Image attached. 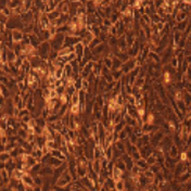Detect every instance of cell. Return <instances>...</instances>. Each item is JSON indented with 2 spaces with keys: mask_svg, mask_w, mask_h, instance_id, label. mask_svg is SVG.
<instances>
[{
  "mask_svg": "<svg viewBox=\"0 0 191 191\" xmlns=\"http://www.w3.org/2000/svg\"><path fill=\"white\" fill-rule=\"evenodd\" d=\"M54 77H55V79H62L64 77V69L63 67H59L55 70L54 72Z\"/></svg>",
  "mask_w": 191,
  "mask_h": 191,
  "instance_id": "36",
  "label": "cell"
},
{
  "mask_svg": "<svg viewBox=\"0 0 191 191\" xmlns=\"http://www.w3.org/2000/svg\"><path fill=\"white\" fill-rule=\"evenodd\" d=\"M118 134H120V140L121 141H125L127 138H129V136H128V134L126 133L125 129H123V130H122L121 133H118Z\"/></svg>",
  "mask_w": 191,
  "mask_h": 191,
  "instance_id": "44",
  "label": "cell"
},
{
  "mask_svg": "<svg viewBox=\"0 0 191 191\" xmlns=\"http://www.w3.org/2000/svg\"><path fill=\"white\" fill-rule=\"evenodd\" d=\"M123 176H124V172L123 171H121V169L118 168V167H116V166H114V168H113V172H112V178L114 179L115 182H117V180H120V179L123 178Z\"/></svg>",
  "mask_w": 191,
  "mask_h": 191,
  "instance_id": "17",
  "label": "cell"
},
{
  "mask_svg": "<svg viewBox=\"0 0 191 191\" xmlns=\"http://www.w3.org/2000/svg\"><path fill=\"white\" fill-rule=\"evenodd\" d=\"M126 122L125 121H122L121 123H118V124H116L115 125V127H114V131H116V133H121L123 129L125 128V126H126Z\"/></svg>",
  "mask_w": 191,
  "mask_h": 191,
  "instance_id": "40",
  "label": "cell"
},
{
  "mask_svg": "<svg viewBox=\"0 0 191 191\" xmlns=\"http://www.w3.org/2000/svg\"><path fill=\"white\" fill-rule=\"evenodd\" d=\"M27 125H28V128H35L36 126H37V120L33 117L32 120L28 122V124Z\"/></svg>",
  "mask_w": 191,
  "mask_h": 191,
  "instance_id": "47",
  "label": "cell"
},
{
  "mask_svg": "<svg viewBox=\"0 0 191 191\" xmlns=\"http://www.w3.org/2000/svg\"><path fill=\"white\" fill-rule=\"evenodd\" d=\"M1 191H14L10 186H2V188H1Z\"/></svg>",
  "mask_w": 191,
  "mask_h": 191,
  "instance_id": "55",
  "label": "cell"
},
{
  "mask_svg": "<svg viewBox=\"0 0 191 191\" xmlns=\"http://www.w3.org/2000/svg\"><path fill=\"white\" fill-rule=\"evenodd\" d=\"M24 37H25V34L23 31H20V29H13L12 31V40L14 44L22 42Z\"/></svg>",
  "mask_w": 191,
  "mask_h": 191,
  "instance_id": "9",
  "label": "cell"
},
{
  "mask_svg": "<svg viewBox=\"0 0 191 191\" xmlns=\"http://www.w3.org/2000/svg\"><path fill=\"white\" fill-rule=\"evenodd\" d=\"M54 168H52L51 166L49 165H42L40 172H39L38 175L42 176V177H46V176H52L53 175Z\"/></svg>",
  "mask_w": 191,
  "mask_h": 191,
  "instance_id": "12",
  "label": "cell"
},
{
  "mask_svg": "<svg viewBox=\"0 0 191 191\" xmlns=\"http://www.w3.org/2000/svg\"><path fill=\"white\" fill-rule=\"evenodd\" d=\"M102 67H103V60H102V61H98V62H93V73L95 74V77H100V76H101Z\"/></svg>",
  "mask_w": 191,
  "mask_h": 191,
  "instance_id": "11",
  "label": "cell"
},
{
  "mask_svg": "<svg viewBox=\"0 0 191 191\" xmlns=\"http://www.w3.org/2000/svg\"><path fill=\"white\" fill-rule=\"evenodd\" d=\"M64 39H65V35L64 34H61V33H58L57 35L53 36L50 39L51 49L53 51H58L59 52L64 46Z\"/></svg>",
  "mask_w": 191,
  "mask_h": 191,
  "instance_id": "1",
  "label": "cell"
},
{
  "mask_svg": "<svg viewBox=\"0 0 191 191\" xmlns=\"http://www.w3.org/2000/svg\"><path fill=\"white\" fill-rule=\"evenodd\" d=\"M50 191H57V190H55V189H53V188H52V189H51V190H50Z\"/></svg>",
  "mask_w": 191,
  "mask_h": 191,
  "instance_id": "58",
  "label": "cell"
},
{
  "mask_svg": "<svg viewBox=\"0 0 191 191\" xmlns=\"http://www.w3.org/2000/svg\"><path fill=\"white\" fill-rule=\"evenodd\" d=\"M46 14H47L48 19L50 20L51 22H54V21H57V20L59 19V17H60L62 13L59 12V11H57V10H54V11H51V12L46 13Z\"/></svg>",
  "mask_w": 191,
  "mask_h": 191,
  "instance_id": "25",
  "label": "cell"
},
{
  "mask_svg": "<svg viewBox=\"0 0 191 191\" xmlns=\"http://www.w3.org/2000/svg\"><path fill=\"white\" fill-rule=\"evenodd\" d=\"M136 66H137L136 59H129L127 62L123 63V66H122L121 70L123 71L124 75H127V74H129L130 72H133V71L136 69Z\"/></svg>",
  "mask_w": 191,
  "mask_h": 191,
  "instance_id": "4",
  "label": "cell"
},
{
  "mask_svg": "<svg viewBox=\"0 0 191 191\" xmlns=\"http://www.w3.org/2000/svg\"><path fill=\"white\" fill-rule=\"evenodd\" d=\"M102 25H104L105 27H108V28H110L111 26H113V24H112V22L110 21V19H103V23H102Z\"/></svg>",
  "mask_w": 191,
  "mask_h": 191,
  "instance_id": "49",
  "label": "cell"
},
{
  "mask_svg": "<svg viewBox=\"0 0 191 191\" xmlns=\"http://www.w3.org/2000/svg\"><path fill=\"white\" fill-rule=\"evenodd\" d=\"M115 190L116 191H126V182L124 178L115 182Z\"/></svg>",
  "mask_w": 191,
  "mask_h": 191,
  "instance_id": "21",
  "label": "cell"
},
{
  "mask_svg": "<svg viewBox=\"0 0 191 191\" xmlns=\"http://www.w3.org/2000/svg\"><path fill=\"white\" fill-rule=\"evenodd\" d=\"M64 3H65V1H59V3H58V6H57V11H59V12H61L62 11V8H63V6H64Z\"/></svg>",
  "mask_w": 191,
  "mask_h": 191,
  "instance_id": "54",
  "label": "cell"
},
{
  "mask_svg": "<svg viewBox=\"0 0 191 191\" xmlns=\"http://www.w3.org/2000/svg\"><path fill=\"white\" fill-rule=\"evenodd\" d=\"M90 165H91V168H93L98 175L101 173V171H102L101 160H93V161L90 162Z\"/></svg>",
  "mask_w": 191,
  "mask_h": 191,
  "instance_id": "18",
  "label": "cell"
},
{
  "mask_svg": "<svg viewBox=\"0 0 191 191\" xmlns=\"http://www.w3.org/2000/svg\"><path fill=\"white\" fill-rule=\"evenodd\" d=\"M100 44H102V40L99 38V37H95V38L93 39V42H91V44L89 45V49H90V50H93V49L98 47Z\"/></svg>",
  "mask_w": 191,
  "mask_h": 191,
  "instance_id": "39",
  "label": "cell"
},
{
  "mask_svg": "<svg viewBox=\"0 0 191 191\" xmlns=\"http://www.w3.org/2000/svg\"><path fill=\"white\" fill-rule=\"evenodd\" d=\"M109 191H116L115 189H112V190H109Z\"/></svg>",
  "mask_w": 191,
  "mask_h": 191,
  "instance_id": "59",
  "label": "cell"
},
{
  "mask_svg": "<svg viewBox=\"0 0 191 191\" xmlns=\"http://www.w3.org/2000/svg\"><path fill=\"white\" fill-rule=\"evenodd\" d=\"M191 178V175L190 174H188V173H185V174H182V176H180V182H188L189 179Z\"/></svg>",
  "mask_w": 191,
  "mask_h": 191,
  "instance_id": "46",
  "label": "cell"
},
{
  "mask_svg": "<svg viewBox=\"0 0 191 191\" xmlns=\"http://www.w3.org/2000/svg\"><path fill=\"white\" fill-rule=\"evenodd\" d=\"M188 160V153L187 152H182L180 153V162H187Z\"/></svg>",
  "mask_w": 191,
  "mask_h": 191,
  "instance_id": "50",
  "label": "cell"
},
{
  "mask_svg": "<svg viewBox=\"0 0 191 191\" xmlns=\"http://www.w3.org/2000/svg\"><path fill=\"white\" fill-rule=\"evenodd\" d=\"M182 97H184V95H182V91H176V93H175V99H176V101L182 100Z\"/></svg>",
  "mask_w": 191,
  "mask_h": 191,
  "instance_id": "53",
  "label": "cell"
},
{
  "mask_svg": "<svg viewBox=\"0 0 191 191\" xmlns=\"http://www.w3.org/2000/svg\"><path fill=\"white\" fill-rule=\"evenodd\" d=\"M171 73L169 72H165L164 73V83L165 84H169L171 83Z\"/></svg>",
  "mask_w": 191,
  "mask_h": 191,
  "instance_id": "48",
  "label": "cell"
},
{
  "mask_svg": "<svg viewBox=\"0 0 191 191\" xmlns=\"http://www.w3.org/2000/svg\"><path fill=\"white\" fill-rule=\"evenodd\" d=\"M177 153H178L177 148L175 146L171 147V149H169V155H171V157H176L177 156Z\"/></svg>",
  "mask_w": 191,
  "mask_h": 191,
  "instance_id": "43",
  "label": "cell"
},
{
  "mask_svg": "<svg viewBox=\"0 0 191 191\" xmlns=\"http://www.w3.org/2000/svg\"><path fill=\"white\" fill-rule=\"evenodd\" d=\"M150 169H151V171H152L153 173H154V174H157V172H159L160 171V166L159 165H156V164H154V165H152V166H150L149 167Z\"/></svg>",
  "mask_w": 191,
  "mask_h": 191,
  "instance_id": "52",
  "label": "cell"
},
{
  "mask_svg": "<svg viewBox=\"0 0 191 191\" xmlns=\"http://www.w3.org/2000/svg\"><path fill=\"white\" fill-rule=\"evenodd\" d=\"M28 37H29V40H31V45L35 48V49H37V48L40 46V44L42 42L38 36L36 35V34H34V33H33V34H29Z\"/></svg>",
  "mask_w": 191,
  "mask_h": 191,
  "instance_id": "15",
  "label": "cell"
},
{
  "mask_svg": "<svg viewBox=\"0 0 191 191\" xmlns=\"http://www.w3.org/2000/svg\"><path fill=\"white\" fill-rule=\"evenodd\" d=\"M55 90H57L58 95H59V97L62 95H64L65 93V91H66V87L65 86H61V87H58V88H55Z\"/></svg>",
  "mask_w": 191,
  "mask_h": 191,
  "instance_id": "45",
  "label": "cell"
},
{
  "mask_svg": "<svg viewBox=\"0 0 191 191\" xmlns=\"http://www.w3.org/2000/svg\"><path fill=\"white\" fill-rule=\"evenodd\" d=\"M82 42V38L79 36L76 35H65V39H64V46L63 47H74L77 45L78 42Z\"/></svg>",
  "mask_w": 191,
  "mask_h": 191,
  "instance_id": "5",
  "label": "cell"
},
{
  "mask_svg": "<svg viewBox=\"0 0 191 191\" xmlns=\"http://www.w3.org/2000/svg\"><path fill=\"white\" fill-rule=\"evenodd\" d=\"M135 164L139 167V168L142 171V172H144V171H147V169H149V164H148V162H147V159H143V157H141L140 160H138V161H136L135 162Z\"/></svg>",
  "mask_w": 191,
  "mask_h": 191,
  "instance_id": "19",
  "label": "cell"
},
{
  "mask_svg": "<svg viewBox=\"0 0 191 191\" xmlns=\"http://www.w3.org/2000/svg\"><path fill=\"white\" fill-rule=\"evenodd\" d=\"M70 103L72 105H78L79 104V93H78V91H76V93L71 97Z\"/></svg>",
  "mask_w": 191,
  "mask_h": 191,
  "instance_id": "34",
  "label": "cell"
},
{
  "mask_svg": "<svg viewBox=\"0 0 191 191\" xmlns=\"http://www.w3.org/2000/svg\"><path fill=\"white\" fill-rule=\"evenodd\" d=\"M185 14H184V13L182 12H179L178 13V15H177V20H178V21H182V20L185 19Z\"/></svg>",
  "mask_w": 191,
  "mask_h": 191,
  "instance_id": "56",
  "label": "cell"
},
{
  "mask_svg": "<svg viewBox=\"0 0 191 191\" xmlns=\"http://www.w3.org/2000/svg\"><path fill=\"white\" fill-rule=\"evenodd\" d=\"M104 156L109 161H113V144L106 148V149H104Z\"/></svg>",
  "mask_w": 191,
  "mask_h": 191,
  "instance_id": "32",
  "label": "cell"
},
{
  "mask_svg": "<svg viewBox=\"0 0 191 191\" xmlns=\"http://www.w3.org/2000/svg\"><path fill=\"white\" fill-rule=\"evenodd\" d=\"M63 161H61V160L57 159V157H53V156H50V159L48 161L47 165L51 166L52 168H58V167H60L61 165H63Z\"/></svg>",
  "mask_w": 191,
  "mask_h": 191,
  "instance_id": "14",
  "label": "cell"
},
{
  "mask_svg": "<svg viewBox=\"0 0 191 191\" xmlns=\"http://www.w3.org/2000/svg\"><path fill=\"white\" fill-rule=\"evenodd\" d=\"M73 182H74L73 177H72V175H71L70 172H69V169H67V171H65V172L62 174V176H61L60 178L55 182V185L54 186L61 187V188H65V187H69Z\"/></svg>",
  "mask_w": 191,
  "mask_h": 191,
  "instance_id": "2",
  "label": "cell"
},
{
  "mask_svg": "<svg viewBox=\"0 0 191 191\" xmlns=\"http://www.w3.org/2000/svg\"><path fill=\"white\" fill-rule=\"evenodd\" d=\"M24 174H25V172H24L23 169L15 168L12 172V174H11V178H14V179H17V180H21V179H22V177L24 176Z\"/></svg>",
  "mask_w": 191,
  "mask_h": 191,
  "instance_id": "24",
  "label": "cell"
},
{
  "mask_svg": "<svg viewBox=\"0 0 191 191\" xmlns=\"http://www.w3.org/2000/svg\"><path fill=\"white\" fill-rule=\"evenodd\" d=\"M112 72V76H113V79L115 82H120V80L123 78L124 76V73H123V71L122 70H116V71H111Z\"/></svg>",
  "mask_w": 191,
  "mask_h": 191,
  "instance_id": "28",
  "label": "cell"
},
{
  "mask_svg": "<svg viewBox=\"0 0 191 191\" xmlns=\"http://www.w3.org/2000/svg\"><path fill=\"white\" fill-rule=\"evenodd\" d=\"M93 61H90V62H88V63L85 65V67H84L83 70L80 71V77L84 78V79H87L88 76L93 73Z\"/></svg>",
  "mask_w": 191,
  "mask_h": 191,
  "instance_id": "7",
  "label": "cell"
},
{
  "mask_svg": "<svg viewBox=\"0 0 191 191\" xmlns=\"http://www.w3.org/2000/svg\"><path fill=\"white\" fill-rule=\"evenodd\" d=\"M172 65H173L174 67L177 66V59H176V58H174V59L172 60Z\"/></svg>",
  "mask_w": 191,
  "mask_h": 191,
  "instance_id": "57",
  "label": "cell"
},
{
  "mask_svg": "<svg viewBox=\"0 0 191 191\" xmlns=\"http://www.w3.org/2000/svg\"><path fill=\"white\" fill-rule=\"evenodd\" d=\"M34 182H35V187H42L44 185V177L40 175H36L34 176Z\"/></svg>",
  "mask_w": 191,
  "mask_h": 191,
  "instance_id": "37",
  "label": "cell"
},
{
  "mask_svg": "<svg viewBox=\"0 0 191 191\" xmlns=\"http://www.w3.org/2000/svg\"><path fill=\"white\" fill-rule=\"evenodd\" d=\"M11 154L10 152H1V162L3 163H7L9 160H11Z\"/></svg>",
  "mask_w": 191,
  "mask_h": 191,
  "instance_id": "41",
  "label": "cell"
},
{
  "mask_svg": "<svg viewBox=\"0 0 191 191\" xmlns=\"http://www.w3.org/2000/svg\"><path fill=\"white\" fill-rule=\"evenodd\" d=\"M52 51L51 49L50 42H44L40 44L38 48H37V54L42 58V60H48L49 59V54Z\"/></svg>",
  "mask_w": 191,
  "mask_h": 191,
  "instance_id": "3",
  "label": "cell"
},
{
  "mask_svg": "<svg viewBox=\"0 0 191 191\" xmlns=\"http://www.w3.org/2000/svg\"><path fill=\"white\" fill-rule=\"evenodd\" d=\"M58 3H59V1H47V3H46V13L54 11L57 9Z\"/></svg>",
  "mask_w": 191,
  "mask_h": 191,
  "instance_id": "27",
  "label": "cell"
},
{
  "mask_svg": "<svg viewBox=\"0 0 191 191\" xmlns=\"http://www.w3.org/2000/svg\"><path fill=\"white\" fill-rule=\"evenodd\" d=\"M85 49H86V47H85V45H84L83 42H78L77 45L74 46V52H75V54L77 55V60L82 61L84 59V54H85Z\"/></svg>",
  "mask_w": 191,
  "mask_h": 191,
  "instance_id": "6",
  "label": "cell"
},
{
  "mask_svg": "<svg viewBox=\"0 0 191 191\" xmlns=\"http://www.w3.org/2000/svg\"><path fill=\"white\" fill-rule=\"evenodd\" d=\"M21 182L26 186V187H35V182H34V176L31 175L29 173H25L24 176L22 177Z\"/></svg>",
  "mask_w": 191,
  "mask_h": 191,
  "instance_id": "10",
  "label": "cell"
},
{
  "mask_svg": "<svg viewBox=\"0 0 191 191\" xmlns=\"http://www.w3.org/2000/svg\"><path fill=\"white\" fill-rule=\"evenodd\" d=\"M104 188L105 191H109V190H112V189H115V180L112 177H108L105 179L104 182V185L102 186Z\"/></svg>",
  "mask_w": 191,
  "mask_h": 191,
  "instance_id": "16",
  "label": "cell"
},
{
  "mask_svg": "<svg viewBox=\"0 0 191 191\" xmlns=\"http://www.w3.org/2000/svg\"><path fill=\"white\" fill-rule=\"evenodd\" d=\"M17 137L23 139V140H27V138H28V133H27L26 129L20 127L19 129H17Z\"/></svg>",
  "mask_w": 191,
  "mask_h": 191,
  "instance_id": "31",
  "label": "cell"
},
{
  "mask_svg": "<svg viewBox=\"0 0 191 191\" xmlns=\"http://www.w3.org/2000/svg\"><path fill=\"white\" fill-rule=\"evenodd\" d=\"M112 59L113 58L109 57V55H105L104 59H103V65L110 69V70H112V67H113V60Z\"/></svg>",
  "mask_w": 191,
  "mask_h": 191,
  "instance_id": "33",
  "label": "cell"
},
{
  "mask_svg": "<svg viewBox=\"0 0 191 191\" xmlns=\"http://www.w3.org/2000/svg\"><path fill=\"white\" fill-rule=\"evenodd\" d=\"M74 87L76 88L77 91L83 89V78L82 77H78L77 79H75V82H74Z\"/></svg>",
  "mask_w": 191,
  "mask_h": 191,
  "instance_id": "38",
  "label": "cell"
},
{
  "mask_svg": "<svg viewBox=\"0 0 191 191\" xmlns=\"http://www.w3.org/2000/svg\"><path fill=\"white\" fill-rule=\"evenodd\" d=\"M51 156H53V157H57V159L61 160V161H63V162H66L67 161V156L64 154L60 149H55V150H52L50 152Z\"/></svg>",
  "mask_w": 191,
  "mask_h": 191,
  "instance_id": "13",
  "label": "cell"
},
{
  "mask_svg": "<svg viewBox=\"0 0 191 191\" xmlns=\"http://www.w3.org/2000/svg\"><path fill=\"white\" fill-rule=\"evenodd\" d=\"M153 122H154V115L150 113L147 117V124H153Z\"/></svg>",
  "mask_w": 191,
  "mask_h": 191,
  "instance_id": "51",
  "label": "cell"
},
{
  "mask_svg": "<svg viewBox=\"0 0 191 191\" xmlns=\"http://www.w3.org/2000/svg\"><path fill=\"white\" fill-rule=\"evenodd\" d=\"M46 148L49 149V151H52V150H55V149H59V144L55 142V140H47L46 142Z\"/></svg>",
  "mask_w": 191,
  "mask_h": 191,
  "instance_id": "30",
  "label": "cell"
},
{
  "mask_svg": "<svg viewBox=\"0 0 191 191\" xmlns=\"http://www.w3.org/2000/svg\"><path fill=\"white\" fill-rule=\"evenodd\" d=\"M87 174H88V167L77 165V176H78V179L87 176Z\"/></svg>",
  "mask_w": 191,
  "mask_h": 191,
  "instance_id": "22",
  "label": "cell"
},
{
  "mask_svg": "<svg viewBox=\"0 0 191 191\" xmlns=\"http://www.w3.org/2000/svg\"><path fill=\"white\" fill-rule=\"evenodd\" d=\"M113 147H114V148H116L117 150H120V151H121L123 154H125V153H126V148H125L124 141H121V140L116 141V142L113 143Z\"/></svg>",
  "mask_w": 191,
  "mask_h": 191,
  "instance_id": "29",
  "label": "cell"
},
{
  "mask_svg": "<svg viewBox=\"0 0 191 191\" xmlns=\"http://www.w3.org/2000/svg\"><path fill=\"white\" fill-rule=\"evenodd\" d=\"M113 67H112L111 71H116V70H121L122 66H123V62H122V60L120 59V58L117 57H113Z\"/></svg>",
  "mask_w": 191,
  "mask_h": 191,
  "instance_id": "23",
  "label": "cell"
},
{
  "mask_svg": "<svg viewBox=\"0 0 191 191\" xmlns=\"http://www.w3.org/2000/svg\"><path fill=\"white\" fill-rule=\"evenodd\" d=\"M72 52H74V47H63L59 51V57L61 58L66 57V55H69Z\"/></svg>",
  "mask_w": 191,
  "mask_h": 191,
  "instance_id": "26",
  "label": "cell"
},
{
  "mask_svg": "<svg viewBox=\"0 0 191 191\" xmlns=\"http://www.w3.org/2000/svg\"><path fill=\"white\" fill-rule=\"evenodd\" d=\"M114 162H115V166H116V167H118L121 171H123L124 173L127 171V169H126V165H125L124 161L122 160V157H121V159L116 160V161H114Z\"/></svg>",
  "mask_w": 191,
  "mask_h": 191,
  "instance_id": "35",
  "label": "cell"
},
{
  "mask_svg": "<svg viewBox=\"0 0 191 191\" xmlns=\"http://www.w3.org/2000/svg\"><path fill=\"white\" fill-rule=\"evenodd\" d=\"M7 58H8V63H15V61L17 60V55L15 54V52L12 49H8L7 52Z\"/></svg>",
  "mask_w": 191,
  "mask_h": 191,
  "instance_id": "20",
  "label": "cell"
},
{
  "mask_svg": "<svg viewBox=\"0 0 191 191\" xmlns=\"http://www.w3.org/2000/svg\"><path fill=\"white\" fill-rule=\"evenodd\" d=\"M122 160L124 161L125 165H126V169H127L128 172H130L131 168L135 166V161L134 159L131 157L129 154H127V153H125V154H123V156H122Z\"/></svg>",
  "mask_w": 191,
  "mask_h": 191,
  "instance_id": "8",
  "label": "cell"
},
{
  "mask_svg": "<svg viewBox=\"0 0 191 191\" xmlns=\"http://www.w3.org/2000/svg\"><path fill=\"white\" fill-rule=\"evenodd\" d=\"M76 91H77V90H76V88H75V87L71 86V87H66V91H65V93H66V95L71 98V97H72L74 93H76Z\"/></svg>",
  "mask_w": 191,
  "mask_h": 191,
  "instance_id": "42",
  "label": "cell"
}]
</instances>
